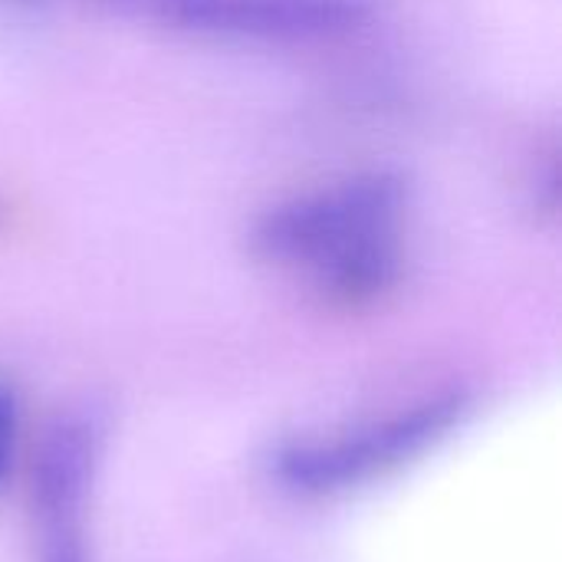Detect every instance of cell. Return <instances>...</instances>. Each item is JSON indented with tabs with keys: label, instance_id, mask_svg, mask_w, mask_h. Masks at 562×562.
Wrapping results in <instances>:
<instances>
[{
	"label": "cell",
	"instance_id": "6da1fadb",
	"mask_svg": "<svg viewBox=\"0 0 562 562\" xmlns=\"http://www.w3.org/2000/svg\"><path fill=\"white\" fill-rule=\"evenodd\" d=\"M402 211L395 175H356L267 211L250 244L263 263L303 273L326 303L362 306L398 277Z\"/></svg>",
	"mask_w": 562,
	"mask_h": 562
},
{
	"label": "cell",
	"instance_id": "7a4b0ae2",
	"mask_svg": "<svg viewBox=\"0 0 562 562\" xmlns=\"http://www.w3.org/2000/svg\"><path fill=\"white\" fill-rule=\"evenodd\" d=\"M458 392L422 398L382 418L349 425L319 438H296L273 458L277 481L303 497H333L366 487L445 441L464 418Z\"/></svg>",
	"mask_w": 562,
	"mask_h": 562
},
{
	"label": "cell",
	"instance_id": "3957f363",
	"mask_svg": "<svg viewBox=\"0 0 562 562\" xmlns=\"http://www.w3.org/2000/svg\"><path fill=\"white\" fill-rule=\"evenodd\" d=\"M231 40H326L366 23L369 0H89Z\"/></svg>",
	"mask_w": 562,
	"mask_h": 562
},
{
	"label": "cell",
	"instance_id": "277c9868",
	"mask_svg": "<svg viewBox=\"0 0 562 562\" xmlns=\"http://www.w3.org/2000/svg\"><path fill=\"white\" fill-rule=\"evenodd\" d=\"M43 530L40 562H86L82 547V510L43 514L36 517Z\"/></svg>",
	"mask_w": 562,
	"mask_h": 562
},
{
	"label": "cell",
	"instance_id": "5b68a950",
	"mask_svg": "<svg viewBox=\"0 0 562 562\" xmlns=\"http://www.w3.org/2000/svg\"><path fill=\"white\" fill-rule=\"evenodd\" d=\"M16 441H20V405H16L13 389L0 382V491L13 471Z\"/></svg>",
	"mask_w": 562,
	"mask_h": 562
},
{
	"label": "cell",
	"instance_id": "8992f818",
	"mask_svg": "<svg viewBox=\"0 0 562 562\" xmlns=\"http://www.w3.org/2000/svg\"><path fill=\"white\" fill-rule=\"evenodd\" d=\"M20 3H43V0H20Z\"/></svg>",
	"mask_w": 562,
	"mask_h": 562
},
{
	"label": "cell",
	"instance_id": "52a82bcc",
	"mask_svg": "<svg viewBox=\"0 0 562 562\" xmlns=\"http://www.w3.org/2000/svg\"><path fill=\"white\" fill-rule=\"evenodd\" d=\"M0 217H3V207H0Z\"/></svg>",
	"mask_w": 562,
	"mask_h": 562
}]
</instances>
